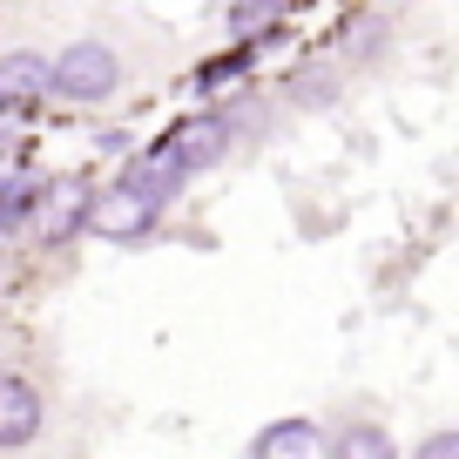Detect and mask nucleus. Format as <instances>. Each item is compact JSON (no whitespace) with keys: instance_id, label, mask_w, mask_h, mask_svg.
<instances>
[{"instance_id":"nucleus-1","label":"nucleus","mask_w":459,"mask_h":459,"mask_svg":"<svg viewBox=\"0 0 459 459\" xmlns=\"http://www.w3.org/2000/svg\"><path fill=\"white\" fill-rule=\"evenodd\" d=\"M122 88V55L108 41H68L48 61V95L74 101V108H101V101Z\"/></svg>"},{"instance_id":"nucleus-2","label":"nucleus","mask_w":459,"mask_h":459,"mask_svg":"<svg viewBox=\"0 0 459 459\" xmlns=\"http://www.w3.org/2000/svg\"><path fill=\"white\" fill-rule=\"evenodd\" d=\"M162 223V210L156 203H143L135 196V189H95V196H88V216H82V230L88 237H101V244H143L149 230Z\"/></svg>"},{"instance_id":"nucleus-3","label":"nucleus","mask_w":459,"mask_h":459,"mask_svg":"<svg viewBox=\"0 0 459 459\" xmlns=\"http://www.w3.org/2000/svg\"><path fill=\"white\" fill-rule=\"evenodd\" d=\"M162 149L176 156L183 176H203V169H216V162L237 149V129H230L223 108H203V115H189V122H176V129L162 135Z\"/></svg>"},{"instance_id":"nucleus-4","label":"nucleus","mask_w":459,"mask_h":459,"mask_svg":"<svg viewBox=\"0 0 459 459\" xmlns=\"http://www.w3.org/2000/svg\"><path fill=\"white\" fill-rule=\"evenodd\" d=\"M48 426V399L28 372H0V453H28Z\"/></svg>"},{"instance_id":"nucleus-5","label":"nucleus","mask_w":459,"mask_h":459,"mask_svg":"<svg viewBox=\"0 0 459 459\" xmlns=\"http://www.w3.org/2000/svg\"><path fill=\"white\" fill-rule=\"evenodd\" d=\"M88 196H95V183H82V176L48 183L41 189V210H34V237H41V244H68V237H82Z\"/></svg>"},{"instance_id":"nucleus-6","label":"nucleus","mask_w":459,"mask_h":459,"mask_svg":"<svg viewBox=\"0 0 459 459\" xmlns=\"http://www.w3.org/2000/svg\"><path fill=\"white\" fill-rule=\"evenodd\" d=\"M48 101V55L14 48L0 55V115H34Z\"/></svg>"},{"instance_id":"nucleus-7","label":"nucleus","mask_w":459,"mask_h":459,"mask_svg":"<svg viewBox=\"0 0 459 459\" xmlns=\"http://www.w3.org/2000/svg\"><path fill=\"white\" fill-rule=\"evenodd\" d=\"M183 183H189V176L176 169V156L162 143H149L143 156H129V169H122V189H135V196L156 203V210H169V203L183 196Z\"/></svg>"},{"instance_id":"nucleus-8","label":"nucleus","mask_w":459,"mask_h":459,"mask_svg":"<svg viewBox=\"0 0 459 459\" xmlns=\"http://www.w3.org/2000/svg\"><path fill=\"white\" fill-rule=\"evenodd\" d=\"M317 446H325V432L311 419H271L250 439V459H317Z\"/></svg>"},{"instance_id":"nucleus-9","label":"nucleus","mask_w":459,"mask_h":459,"mask_svg":"<svg viewBox=\"0 0 459 459\" xmlns=\"http://www.w3.org/2000/svg\"><path fill=\"white\" fill-rule=\"evenodd\" d=\"M325 459H399V446H392L385 426H372V419H351V426H338L325 446H317Z\"/></svg>"},{"instance_id":"nucleus-10","label":"nucleus","mask_w":459,"mask_h":459,"mask_svg":"<svg viewBox=\"0 0 459 459\" xmlns=\"http://www.w3.org/2000/svg\"><path fill=\"white\" fill-rule=\"evenodd\" d=\"M257 48H264V41H230L223 55H210V61L196 68V88H203V95H223L230 82H244V74L257 68Z\"/></svg>"},{"instance_id":"nucleus-11","label":"nucleus","mask_w":459,"mask_h":459,"mask_svg":"<svg viewBox=\"0 0 459 459\" xmlns=\"http://www.w3.org/2000/svg\"><path fill=\"white\" fill-rule=\"evenodd\" d=\"M284 21V0H230V34L237 41H271Z\"/></svg>"},{"instance_id":"nucleus-12","label":"nucleus","mask_w":459,"mask_h":459,"mask_svg":"<svg viewBox=\"0 0 459 459\" xmlns=\"http://www.w3.org/2000/svg\"><path fill=\"white\" fill-rule=\"evenodd\" d=\"M41 176H7L0 183V230H14V223H34V210H41Z\"/></svg>"},{"instance_id":"nucleus-13","label":"nucleus","mask_w":459,"mask_h":459,"mask_svg":"<svg viewBox=\"0 0 459 459\" xmlns=\"http://www.w3.org/2000/svg\"><path fill=\"white\" fill-rule=\"evenodd\" d=\"M412 459H459V432L453 426H439V432H426V439L412 446Z\"/></svg>"},{"instance_id":"nucleus-14","label":"nucleus","mask_w":459,"mask_h":459,"mask_svg":"<svg viewBox=\"0 0 459 459\" xmlns=\"http://www.w3.org/2000/svg\"><path fill=\"white\" fill-rule=\"evenodd\" d=\"M331 95H338V88H331V74H304V82H290V101H304V108H325Z\"/></svg>"}]
</instances>
